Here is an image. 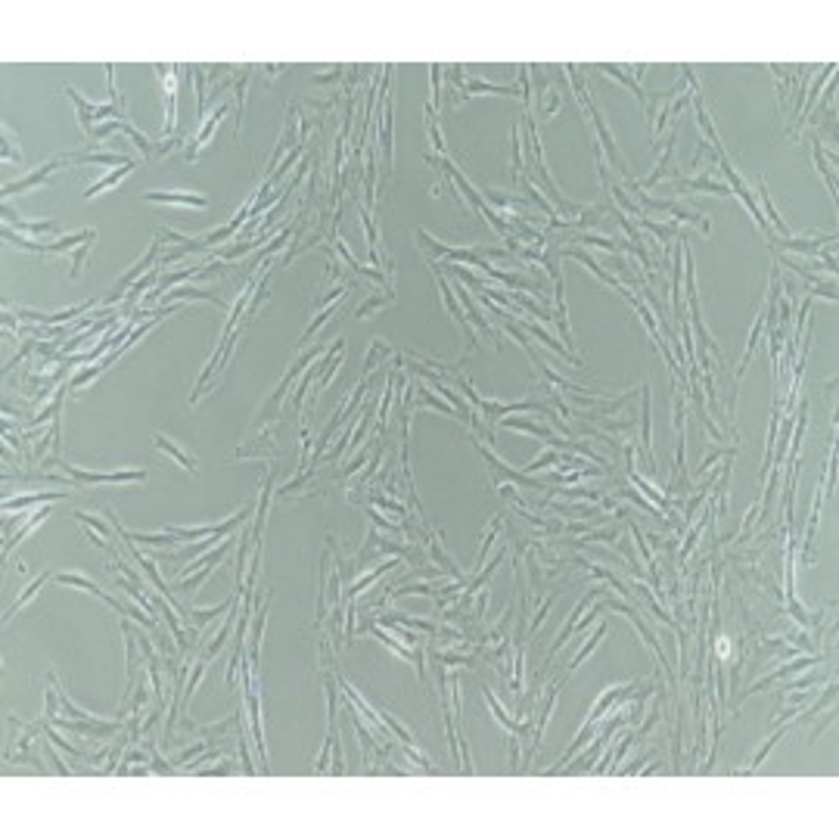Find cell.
<instances>
[{
	"mask_svg": "<svg viewBox=\"0 0 839 839\" xmlns=\"http://www.w3.org/2000/svg\"><path fill=\"white\" fill-rule=\"evenodd\" d=\"M62 91H66V96L72 103H75V109H78V125H81V131H84L87 137H94V121H106V118H125L121 116V109L116 103H91V100H84L75 87H69V84H62Z\"/></svg>",
	"mask_w": 839,
	"mask_h": 839,
	"instance_id": "cell-1",
	"label": "cell"
},
{
	"mask_svg": "<svg viewBox=\"0 0 839 839\" xmlns=\"http://www.w3.org/2000/svg\"><path fill=\"white\" fill-rule=\"evenodd\" d=\"M62 469L69 472L72 482L78 485H96V482H143L146 469H116V472H91V469H81V467H69V463L56 460Z\"/></svg>",
	"mask_w": 839,
	"mask_h": 839,
	"instance_id": "cell-2",
	"label": "cell"
},
{
	"mask_svg": "<svg viewBox=\"0 0 839 839\" xmlns=\"http://www.w3.org/2000/svg\"><path fill=\"white\" fill-rule=\"evenodd\" d=\"M159 255H162V236H159V240H152V246L146 249V255H143L140 262H137V265H134V267H131V271H128L125 277H121V280L116 283V287H112V292H109V296H106V305H112V302H118V299H125V292L131 289L137 280H140V274H143V271H146V267H150L152 262H156Z\"/></svg>",
	"mask_w": 839,
	"mask_h": 839,
	"instance_id": "cell-3",
	"label": "cell"
},
{
	"mask_svg": "<svg viewBox=\"0 0 839 839\" xmlns=\"http://www.w3.org/2000/svg\"><path fill=\"white\" fill-rule=\"evenodd\" d=\"M60 165H69V162H66V152H60V156H53L50 162L38 165L28 177H22V181H6V184H4V196H13V193H22V190H35V187L47 184V181H50V174H53V171L60 168Z\"/></svg>",
	"mask_w": 839,
	"mask_h": 839,
	"instance_id": "cell-4",
	"label": "cell"
},
{
	"mask_svg": "<svg viewBox=\"0 0 839 839\" xmlns=\"http://www.w3.org/2000/svg\"><path fill=\"white\" fill-rule=\"evenodd\" d=\"M317 355H321V348H311V352H305V355H302V357H299V361H296V364H292V367H289V373H287V377H283V379H280V386H277V389H274V395H271V398H267V404L262 407V411H258V417H255V420H265V417H267V411H274V407H277V404H280V401H283V395H287V389L292 386V379H296V377H299V373H305L308 367H311V364L317 361Z\"/></svg>",
	"mask_w": 839,
	"mask_h": 839,
	"instance_id": "cell-5",
	"label": "cell"
},
{
	"mask_svg": "<svg viewBox=\"0 0 839 839\" xmlns=\"http://www.w3.org/2000/svg\"><path fill=\"white\" fill-rule=\"evenodd\" d=\"M146 202H162V206H184V209H206L209 199L199 193H184V190H150Z\"/></svg>",
	"mask_w": 839,
	"mask_h": 839,
	"instance_id": "cell-6",
	"label": "cell"
},
{
	"mask_svg": "<svg viewBox=\"0 0 839 839\" xmlns=\"http://www.w3.org/2000/svg\"><path fill=\"white\" fill-rule=\"evenodd\" d=\"M53 578H56V582H60V584H69V588H81V591H87V594H96V597H100V600H106V604H109L112 609H116L118 616H125V606H121L118 600H112L109 594H103L100 588H96V582H91V578H87V575H78V572H60V575H53Z\"/></svg>",
	"mask_w": 839,
	"mask_h": 839,
	"instance_id": "cell-7",
	"label": "cell"
},
{
	"mask_svg": "<svg viewBox=\"0 0 839 839\" xmlns=\"http://www.w3.org/2000/svg\"><path fill=\"white\" fill-rule=\"evenodd\" d=\"M224 112H227V103H221V106H215L211 109V116L209 118H202V128L196 131V137H193V143H190V150H187V159H196V152L206 146L209 140H211V134H215V128H218V121L224 118Z\"/></svg>",
	"mask_w": 839,
	"mask_h": 839,
	"instance_id": "cell-8",
	"label": "cell"
},
{
	"mask_svg": "<svg viewBox=\"0 0 839 839\" xmlns=\"http://www.w3.org/2000/svg\"><path fill=\"white\" fill-rule=\"evenodd\" d=\"M818 659H821V656H802V659H796V662H787V665H780V669L774 672V674H768V678H762V681H755L752 687H749L746 694H743V699H746L749 694H759V690H765V687H768V684H774V681L787 678V674H796V672H802V669H811V665L818 662Z\"/></svg>",
	"mask_w": 839,
	"mask_h": 839,
	"instance_id": "cell-9",
	"label": "cell"
},
{
	"mask_svg": "<svg viewBox=\"0 0 839 839\" xmlns=\"http://www.w3.org/2000/svg\"><path fill=\"white\" fill-rule=\"evenodd\" d=\"M379 143H382V156H386V168H392V96H389V87H382Z\"/></svg>",
	"mask_w": 839,
	"mask_h": 839,
	"instance_id": "cell-10",
	"label": "cell"
},
{
	"mask_svg": "<svg viewBox=\"0 0 839 839\" xmlns=\"http://www.w3.org/2000/svg\"><path fill=\"white\" fill-rule=\"evenodd\" d=\"M66 162H72V165H116V168H121V165H128L131 159H125V156H118V152H66Z\"/></svg>",
	"mask_w": 839,
	"mask_h": 839,
	"instance_id": "cell-11",
	"label": "cell"
},
{
	"mask_svg": "<svg viewBox=\"0 0 839 839\" xmlns=\"http://www.w3.org/2000/svg\"><path fill=\"white\" fill-rule=\"evenodd\" d=\"M69 498V494L62 491H35V494H26V498H4V513H13V510H26V507H44V504H53V501H62Z\"/></svg>",
	"mask_w": 839,
	"mask_h": 839,
	"instance_id": "cell-12",
	"label": "cell"
},
{
	"mask_svg": "<svg viewBox=\"0 0 839 839\" xmlns=\"http://www.w3.org/2000/svg\"><path fill=\"white\" fill-rule=\"evenodd\" d=\"M4 224L6 227L16 224L22 233H35V236H40V233H56V221H50V218H47V221H26V218H16L10 202H4Z\"/></svg>",
	"mask_w": 839,
	"mask_h": 839,
	"instance_id": "cell-13",
	"label": "cell"
},
{
	"mask_svg": "<svg viewBox=\"0 0 839 839\" xmlns=\"http://www.w3.org/2000/svg\"><path fill=\"white\" fill-rule=\"evenodd\" d=\"M674 193H687V190H703V193H715V196H728L730 187L724 181H709V177H681L674 181Z\"/></svg>",
	"mask_w": 839,
	"mask_h": 839,
	"instance_id": "cell-14",
	"label": "cell"
},
{
	"mask_svg": "<svg viewBox=\"0 0 839 839\" xmlns=\"http://www.w3.org/2000/svg\"><path fill=\"white\" fill-rule=\"evenodd\" d=\"M342 352H345V342L342 339H336L333 342V348H330V355H327V361L323 364H317V379H314V386L317 389H327V382L333 379V373H336V367H339V361H342Z\"/></svg>",
	"mask_w": 839,
	"mask_h": 839,
	"instance_id": "cell-15",
	"label": "cell"
},
{
	"mask_svg": "<svg viewBox=\"0 0 839 839\" xmlns=\"http://www.w3.org/2000/svg\"><path fill=\"white\" fill-rule=\"evenodd\" d=\"M152 445H156L162 454H168V457L174 460V463H181V467H184L187 472H196V460H193L187 451H181V448H177V442H171V438H165L162 433H152Z\"/></svg>",
	"mask_w": 839,
	"mask_h": 839,
	"instance_id": "cell-16",
	"label": "cell"
},
{
	"mask_svg": "<svg viewBox=\"0 0 839 839\" xmlns=\"http://www.w3.org/2000/svg\"><path fill=\"white\" fill-rule=\"evenodd\" d=\"M134 168H137V162L131 159V162H128V165H121V168H116V171H109V174H106V177H100V181H96V184H91V187H87V190H84V199H94L96 193H103V190H109V187H116V184L121 181V177H128Z\"/></svg>",
	"mask_w": 839,
	"mask_h": 839,
	"instance_id": "cell-17",
	"label": "cell"
},
{
	"mask_svg": "<svg viewBox=\"0 0 839 839\" xmlns=\"http://www.w3.org/2000/svg\"><path fill=\"white\" fill-rule=\"evenodd\" d=\"M47 516H50V504H44V507H38L35 513H31V519H28V523H26V526H22V528H19V532H16L13 538H6V548H4V557H6V553H10V550L16 548V544H19V541H22V538H28L31 532H35V528H38L40 523H44V519H47Z\"/></svg>",
	"mask_w": 839,
	"mask_h": 839,
	"instance_id": "cell-18",
	"label": "cell"
},
{
	"mask_svg": "<svg viewBox=\"0 0 839 839\" xmlns=\"http://www.w3.org/2000/svg\"><path fill=\"white\" fill-rule=\"evenodd\" d=\"M236 594H240V591H236ZM236 594H233V597H227L224 604H215V606H209V609H196V606H193V613H190V616H193V625H196V634H199L202 628H206V625H209L215 616H227V613H230Z\"/></svg>",
	"mask_w": 839,
	"mask_h": 839,
	"instance_id": "cell-19",
	"label": "cell"
},
{
	"mask_svg": "<svg viewBox=\"0 0 839 839\" xmlns=\"http://www.w3.org/2000/svg\"><path fill=\"white\" fill-rule=\"evenodd\" d=\"M50 578H53V572H40V575L35 578V582H31V584H28V588H26V591H22V594H19V597H16V604H13L10 609H6V616H4V618H6V622H10V618H13L16 613H19V609H22V606H26V604H31V597H35V594H38L40 588H44V584H47V582H50Z\"/></svg>",
	"mask_w": 839,
	"mask_h": 839,
	"instance_id": "cell-20",
	"label": "cell"
},
{
	"mask_svg": "<svg viewBox=\"0 0 839 839\" xmlns=\"http://www.w3.org/2000/svg\"><path fill=\"white\" fill-rule=\"evenodd\" d=\"M389 569H398V563H395V560H386V563H382V566H377V569H373V572H370V575L357 578V582L352 584V588H348V594H342V604H345V597H348V600H355V597H357V594H361L364 588H370V584H373V582H377V578H382V575H386V572H389Z\"/></svg>",
	"mask_w": 839,
	"mask_h": 839,
	"instance_id": "cell-21",
	"label": "cell"
},
{
	"mask_svg": "<svg viewBox=\"0 0 839 839\" xmlns=\"http://www.w3.org/2000/svg\"><path fill=\"white\" fill-rule=\"evenodd\" d=\"M162 299H202V302H211V305H218V308H224V299L221 296H215V292H206V289H196V287H177V289H168L165 296Z\"/></svg>",
	"mask_w": 839,
	"mask_h": 839,
	"instance_id": "cell-22",
	"label": "cell"
},
{
	"mask_svg": "<svg viewBox=\"0 0 839 839\" xmlns=\"http://www.w3.org/2000/svg\"><path fill=\"white\" fill-rule=\"evenodd\" d=\"M482 694H485V703H488V709L494 712V718H498L501 724H504V730L507 734H523V724H516V721H510V715H507V709H504L498 699H494V694L488 687H482Z\"/></svg>",
	"mask_w": 839,
	"mask_h": 839,
	"instance_id": "cell-23",
	"label": "cell"
},
{
	"mask_svg": "<svg viewBox=\"0 0 839 839\" xmlns=\"http://www.w3.org/2000/svg\"><path fill=\"white\" fill-rule=\"evenodd\" d=\"M118 121H121V131H125L128 137H131V143H134V146H137V150H140V152H143V156H156L159 143H152V140H150V137H146V134H140V131H137V128H134V125H131V121H128V118H118Z\"/></svg>",
	"mask_w": 839,
	"mask_h": 839,
	"instance_id": "cell-24",
	"label": "cell"
},
{
	"mask_svg": "<svg viewBox=\"0 0 839 839\" xmlns=\"http://www.w3.org/2000/svg\"><path fill=\"white\" fill-rule=\"evenodd\" d=\"M600 69H604V72H606V75H613V78H618V81H622V84H625V87H628V91H634V94H638V100L643 103V109H647V96H650V94H643V91H640L638 78H631V75H628V72H625L622 66H609V62H604V66H600Z\"/></svg>",
	"mask_w": 839,
	"mask_h": 839,
	"instance_id": "cell-25",
	"label": "cell"
},
{
	"mask_svg": "<svg viewBox=\"0 0 839 839\" xmlns=\"http://www.w3.org/2000/svg\"><path fill=\"white\" fill-rule=\"evenodd\" d=\"M759 196H762V209H765L762 215H768V218H771V224H774V230H777V233L789 236V227H787V221L777 215V209L771 206V196H768V187H765V181H759Z\"/></svg>",
	"mask_w": 839,
	"mask_h": 839,
	"instance_id": "cell-26",
	"label": "cell"
},
{
	"mask_svg": "<svg viewBox=\"0 0 839 839\" xmlns=\"http://www.w3.org/2000/svg\"><path fill=\"white\" fill-rule=\"evenodd\" d=\"M501 426L504 429H523V433H528V435H535V438H548V442H553V435H550V429L548 426H535V423H528V420H519V417H504L501 420Z\"/></svg>",
	"mask_w": 839,
	"mask_h": 839,
	"instance_id": "cell-27",
	"label": "cell"
},
{
	"mask_svg": "<svg viewBox=\"0 0 839 839\" xmlns=\"http://www.w3.org/2000/svg\"><path fill=\"white\" fill-rule=\"evenodd\" d=\"M604 634H606V625H600V628H597V631H594V634H591V638H588V640H584V643H582V650H578V653L572 656V662H569V665H566V669H569V674H572V672L578 669V665H582V662H584V659H588V653H591V650H594V647H597V643H600V640H604Z\"/></svg>",
	"mask_w": 839,
	"mask_h": 839,
	"instance_id": "cell-28",
	"label": "cell"
},
{
	"mask_svg": "<svg viewBox=\"0 0 839 839\" xmlns=\"http://www.w3.org/2000/svg\"><path fill=\"white\" fill-rule=\"evenodd\" d=\"M643 451L650 457V469H656V457H653V445H650V386L643 382Z\"/></svg>",
	"mask_w": 839,
	"mask_h": 839,
	"instance_id": "cell-29",
	"label": "cell"
},
{
	"mask_svg": "<svg viewBox=\"0 0 839 839\" xmlns=\"http://www.w3.org/2000/svg\"><path fill=\"white\" fill-rule=\"evenodd\" d=\"M811 146H814V162H818V171L824 174V181H827V187H830V196L836 199V177H833V168L827 165L824 162V150H821V143H818V137L811 140Z\"/></svg>",
	"mask_w": 839,
	"mask_h": 839,
	"instance_id": "cell-30",
	"label": "cell"
},
{
	"mask_svg": "<svg viewBox=\"0 0 839 839\" xmlns=\"http://www.w3.org/2000/svg\"><path fill=\"white\" fill-rule=\"evenodd\" d=\"M392 299H395V292H392V289H386L379 299H367V302H364V305L355 311V317H357V321H361V317H367V314H377L379 308H386L389 302H392Z\"/></svg>",
	"mask_w": 839,
	"mask_h": 839,
	"instance_id": "cell-31",
	"label": "cell"
},
{
	"mask_svg": "<svg viewBox=\"0 0 839 839\" xmlns=\"http://www.w3.org/2000/svg\"><path fill=\"white\" fill-rule=\"evenodd\" d=\"M379 718H382V724H386V728L392 730V734H395L398 740H401V746H411V743H413L411 730H407V728H401V721H398V718H392V715H389L386 709H379Z\"/></svg>",
	"mask_w": 839,
	"mask_h": 839,
	"instance_id": "cell-32",
	"label": "cell"
},
{
	"mask_svg": "<svg viewBox=\"0 0 839 839\" xmlns=\"http://www.w3.org/2000/svg\"><path fill=\"white\" fill-rule=\"evenodd\" d=\"M386 355H392V348H389V345H386V342H382V339H377V342H373V345H370V352H367V357H364V370H367V373H370V370H373V367H377V364H379V357H386Z\"/></svg>",
	"mask_w": 839,
	"mask_h": 839,
	"instance_id": "cell-33",
	"label": "cell"
},
{
	"mask_svg": "<svg viewBox=\"0 0 839 839\" xmlns=\"http://www.w3.org/2000/svg\"><path fill=\"white\" fill-rule=\"evenodd\" d=\"M672 143H674V134L669 137V150H665V152H662V159H659V165L653 168V174H650V177H647V181H643V187H653V184H659V181H662L665 168H669V162H672Z\"/></svg>",
	"mask_w": 839,
	"mask_h": 839,
	"instance_id": "cell-34",
	"label": "cell"
},
{
	"mask_svg": "<svg viewBox=\"0 0 839 839\" xmlns=\"http://www.w3.org/2000/svg\"><path fill=\"white\" fill-rule=\"evenodd\" d=\"M784 737H787V728H777V730H774V737H771V740H765V746L759 749V752H755V759L749 762V768H746V771H755V768H759V765L765 762V755L771 752V746L777 743V740H784Z\"/></svg>",
	"mask_w": 839,
	"mask_h": 839,
	"instance_id": "cell-35",
	"label": "cell"
},
{
	"mask_svg": "<svg viewBox=\"0 0 839 839\" xmlns=\"http://www.w3.org/2000/svg\"><path fill=\"white\" fill-rule=\"evenodd\" d=\"M501 519L504 516H494V523L488 526V532L482 535V548H479V566L485 563V557H488V550H491V541H494V535L501 532Z\"/></svg>",
	"mask_w": 839,
	"mask_h": 839,
	"instance_id": "cell-36",
	"label": "cell"
},
{
	"mask_svg": "<svg viewBox=\"0 0 839 839\" xmlns=\"http://www.w3.org/2000/svg\"><path fill=\"white\" fill-rule=\"evenodd\" d=\"M75 519H81L87 528H96V535L103 538V541H109V528H106V523L103 519H96V516H91V513H84V510H78L75 513Z\"/></svg>",
	"mask_w": 839,
	"mask_h": 839,
	"instance_id": "cell-37",
	"label": "cell"
},
{
	"mask_svg": "<svg viewBox=\"0 0 839 839\" xmlns=\"http://www.w3.org/2000/svg\"><path fill=\"white\" fill-rule=\"evenodd\" d=\"M94 243V240H91ZM91 243H84V246H78V252L72 255V265H69V274H72V280H78L81 277V267H84V258H87V252H91Z\"/></svg>",
	"mask_w": 839,
	"mask_h": 839,
	"instance_id": "cell-38",
	"label": "cell"
},
{
	"mask_svg": "<svg viewBox=\"0 0 839 839\" xmlns=\"http://www.w3.org/2000/svg\"><path fill=\"white\" fill-rule=\"evenodd\" d=\"M560 460H563V457H560V451H548V454H541V457H538L535 463H528V467H526L523 472H526V476H528V472H538V469H541V467H557V463H560Z\"/></svg>",
	"mask_w": 839,
	"mask_h": 839,
	"instance_id": "cell-39",
	"label": "cell"
},
{
	"mask_svg": "<svg viewBox=\"0 0 839 839\" xmlns=\"http://www.w3.org/2000/svg\"><path fill=\"white\" fill-rule=\"evenodd\" d=\"M578 243H584V246H600V249H606V252H616V243L609 240V236H594V233H584V236H578Z\"/></svg>",
	"mask_w": 839,
	"mask_h": 839,
	"instance_id": "cell-40",
	"label": "cell"
},
{
	"mask_svg": "<svg viewBox=\"0 0 839 839\" xmlns=\"http://www.w3.org/2000/svg\"><path fill=\"white\" fill-rule=\"evenodd\" d=\"M0 131H4V162L22 159V152H16V150H13V131H10V128H6V125L0 128Z\"/></svg>",
	"mask_w": 839,
	"mask_h": 839,
	"instance_id": "cell-41",
	"label": "cell"
},
{
	"mask_svg": "<svg viewBox=\"0 0 839 839\" xmlns=\"http://www.w3.org/2000/svg\"><path fill=\"white\" fill-rule=\"evenodd\" d=\"M703 526H706V519H699V523L694 526V532L687 535V541H684V548H681V560H687V553L696 548V538H699V532H703Z\"/></svg>",
	"mask_w": 839,
	"mask_h": 839,
	"instance_id": "cell-42",
	"label": "cell"
},
{
	"mask_svg": "<svg viewBox=\"0 0 839 839\" xmlns=\"http://www.w3.org/2000/svg\"><path fill=\"white\" fill-rule=\"evenodd\" d=\"M734 451H737V448H724V451H715V454H709V457H706L703 463H699V467H696L694 472H696V476H699V472H706V469H709V467H712V463H715V460H718V457H730V454H734Z\"/></svg>",
	"mask_w": 839,
	"mask_h": 839,
	"instance_id": "cell-43",
	"label": "cell"
},
{
	"mask_svg": "<svg viewBox=\"0 0 839 839\" xmlns=\"http://www.w3.org/2000/svg\"><path fill=\"white\" fill-rule=\"evenodd\" d=\"M550 604H553V594H550L548 600H544V604H541V609H538V613H535V618H532V634H535L538 628H541V622H544V618H548V609H550Z\"/></svg>",
	"mask_w": 839,
	"mask_h": 839,
	"instance_id": "cell-44",
	"label": "cell"
}]
</instances>
